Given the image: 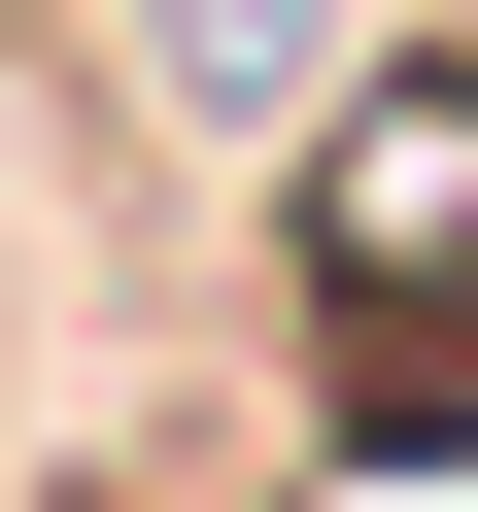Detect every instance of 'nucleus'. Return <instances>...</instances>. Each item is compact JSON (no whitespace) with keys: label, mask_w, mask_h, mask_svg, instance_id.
<instances>
[{"label":"nucleus","mask_w":478,"mask_h":512,"mask_svg":"<svg viewBox=\"0 0 478 512\" xmlns=\"http://www.w3.org/2000/svg\"><path fill=\"white\" fill-rule=\"evenodd\" d=\"M274 342L342 478H478V35L444 0L274 137Z\"/></svg>","instance_id":"1"},{"label":"nucleus","mask_w":478,"mask_h":512,"mask_svg":"<svg viewBox=\"0 0 478 512\" xmlns=\"http://www.w3.org/2000/svg\"><path fill=\"white\" fill-rule=\"evenodd\" d=\"M444 35H478V0H444Z\"/></svg>","instance_id":"2"}]
</instances>
